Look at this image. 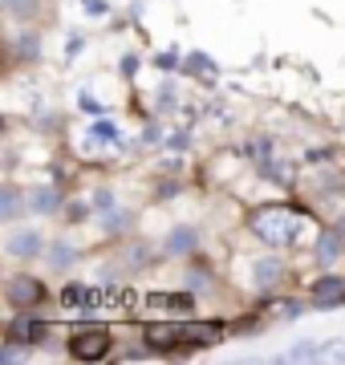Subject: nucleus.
<instances>
[{
	"instance_id": "nucleus-8",
	"label": "nucleus",
	"mask_w": 345,
	"mask_h": 365,
	"mask_svg": "<svg viewBox=\"0 0 345 365\" xmlns=\"http://www.w3.org/2000/svg\"><path fill=\"white\" fill-rule=\"evenodd\" d=\"M146 309L167 313V317H187V313H195V297H187V292H150Z\"/></svg>"
},
{
	"instance_id": "nucleus-12",
	"label": "nucleus",
	"mask_w": 345,
	"mask_h": 365,
	"mask_svg": "<svg viewBox=\"0 0 345 365\" xmlns=\"http://www.w3.org/2000/svg\"><path fill=\"white\" fill-rule=\"evenodd\" d=\"M57 207H61L57 187H37V191H29V211H37V215H53Z\"/></svg>"
},
{
	"instance_id": "nucleus-9",
	"label": "nucleus",
	"mask_w": 345,
	"mask_h": 365,
	"mask_svg": "<svg viewBox=\"0 0 345 365\" xmlns=\"http://www.w3.org/2000/svg\"><path fill=\"white\" fill-rule=\"evenodd\" d=\"M313 304H317V309H337V304H345V280L341 276H321L317 284H313Z\"/></svg>"
},
{
	"instance_id": "nucleus-2",
	"label": "nucleus",
	"mask_w": 345,
	"mask_h": 365,
	"mask_svg": "<svg viewBox=\"0 0 345 365\" xmlns=\"http://www.w3.org/2000/svg\"><path fill=\"white\" fill-rule=\"evenodd\" d=\"M134 304H138V292L130 284H102L86 292L81 313H134Z\"/></svg>"
},
{
	"instance_id": "nucleus-22",
	"label": "nucleus",
	"mask_w": 345,
	"mask_h": 365,
	"mask_svg": "<svg viewBox=\"0 0 345 365\" xmlns=\"http://www.w3.org/2000/svg\"><path fill=\"white\" fill-rule=\"evenodd\" d=\"M155 61H159V69H175V66H179V57H175V53H159Z\"/></svg>"
},
{
	"instance_id": "nucleus-6",
	"label": "nucleus",
	"mask_w": 345,
	"mask_h": 365,
	"mask_svg": "<svg viewBox=\"0 0 345 365\" xmlns=\"http://www.w3.org/2000/svg\"><path fill=\"white\" fill-rule=\"evenodd\" d=\"M220 341H224V325L220 321H187L183 349H212Z\"/></svg>"
},
{
	"instance_id": "nucleus-13",
	"label": "nucleus",
	"mask_w": 345,
	"mask_h": 365,
	"mask_svg": "<svg viewBox=\"0 0 345 365\" xmlns=\"http://www.w3.org/2000/svg\"><path fill=\"white\" fill-rule=\"evenodd\" d=\"M191 248H195V227H175L171 240H167V252H175V256H187Z\"/></svg>"
},
{
	"instance_id": "nucleus-11",
	"label": "nucleus",
	"mask_w": 345,
	"mask_h": 365,
	"mask_svg": "<svg viewBox=\"0 0 345 365\" xmlns=\"http://www.w3.org/2000/svg\"><path fill=\"white\" fill-rule=\"evenodd\" d=\"M252 280H256V288H260V292H268V288H277L280 280H284V264H280V260H256Z\"/></svg>"
},
{
	"instance_id": "nucleus-15",
	"label": "nucleus",
	"mask_w": 345,
	"mask_h": 365,
	"mask_svg": "<svg viewBox=\"0 0 345 365\" xmlns=\"http://www.w3.org/2000/svg\"><path fill=\"white\" fill-rule=\"evenodd\" d=\"M337 256H341V240H337L333 232H325V235L317 240V260H321V264H333Z\"/></svg>"
},
{
	"instance_id": "nucleus-14",
	"label": "nucleus",
	"mask_w": 345,
	"mask_h": 365,
	"mask_svg": "<svg viewBox=\"0 0 345 365\" xmlns=\"http://www.w3.org/2000/svg\"><path fill=\"white\" fill-rule=\"evenodd\" d=\"M21 215V191H16L13 182L0 191V220H16Z\"/></svg>"
},
{
	"instance_id": "nucleus-18",
	"label": "nucleus",
	"mask_w": 345,
	"mask_h": 365,
	"mask_svg": "<svg viewBox=\"0 0 345 365\" xmlns=\"http://www.w3.org/2000/svg\"><path fill=\"white\" fill-rule=\"evenodd\" d=\"M187 69H203V73H212V61H207V57H203V53H191V57H187Z\"/></svg>"
},
{
	"instance_id": "nucleus-7",
	"label": "nucleus",
	"mask_w": 345,
	"mask_h": 365,
	"mask_svg": "<svg viewBox=\"0 0 345 365\" xmlns=\"http://www.w3.org/2000/svg\"><path fill=\"white\" fill-rule=\"evenodd\" d=\"M45 333H49V325L37 321L33 313H16L13 321H9V341H13V345H41Z\"/></svg>"
},
{
	"instance_id": "nucleus-24",
	"label": "nucleus",
	"mask_w": 345,
	"mask_h": 365,
	"mask_svg": "<svg viewBox=\"0 0 345 365\" xmlns=\"http://www.w3.org/2000/svg\"><path fill=\"white\" fill-rule=\"evenodd\" d=\"M81 106H86V110H90V114H106V110H102V106H93V98H90V93H81Z\"/></svg>"
},
{
	"instance_id": "nucleus-5",
	"label": "nucleus",
	"mask_w": 345,
	"mask_h": 365,
	"mask_svg": "<svg viewBox=\"0 0 345 365\" xmlns=\"http://www.w3.org/2000/svg\"><path fill=\"white\" fill-rule=\"evenodd\" d=\"M41 297H45V284H41L37 276H13L4 284V300L13 309H33V304H41Z\"/></svg>"
},
{
	"instance_id": "nucleus-4",
	"label": "nucleus",
	"mask_w": 345,
	"mask_h": 365,
	"mask_svg": "<svg viewBox=\"0 0 345 365\" xmlns=\"http://www.w3.org/2000/svg\"><path fill=\"white\" fill-rule=\"evenodd\" d=\"M69 353L78 361H102L110 353V329H81L78 337L69 341Z\"/></svg>"
},
{
	"instance_id": "nucleus-16",
	"label": "nucleus",
	"mask_w": 345,
	"mask_h": 365,
	"mask_svg": "<svg viewBox=\"0 0 345 365\" xmlns=\"http://www.w3.org/2000/svg\"><path fill=\"white\" fill-rule=\"evenodd\" d=\"M86 292H90V288L66 284V288H61V304H66V309H81V304H86Z\"/></svg>"
},
{
	"instance_id": "nucleus-19",
	"label": "nucleus",
	"mask_w": 345,
	"mask_h": 365,
	"mask_svg": "<svg viewBox=\"0 0 345 365\" xmlns=\"http://www.w3.org/2000/svg\"><path fill=\"white\" fill-rule=\"evenodd\" d=\"M81 9H86L90 16H106V13H110V9H106V0H81Z\"/></svg>"
},
{
	"instance_id": "nucleus-1",
	"label": "nucleus",
	"mask_w": 345,
	"mask_h": 365,
	"mask_svg": "<svg viewBox=\"0 0 345 365\" xmlns=\"http://www.w3.org/2000/svg\"><path fill=\"white\" fill-rule=\"evenodd\" d=\"M248 227L260 235V244H272V248H297V244L313 240V220H309L305 211L284 207V203L252 211Z\"/></svg>"
},
{
	"instance_id": "nucleus-20",
	"label": "nucleus",
	"mask_w": 345,
	"mask_h": 365,
	"mask_svg": "<svg viewBox=\"0 0 345 365\" xmlns=\"http://www.w3.org/2000/svg\"><path fill=\"white\" fill-rule=\"evenodd\" d=\"M21 57H37V37H21Z\"/></svg>"
},
{
	"instance_id": "nucleus-23",
	"label": "nucleus",
	"mask_w": 345,
	"mask_h": 365,
	"mask_svg": "<svg viewBox=\"0 0 345 365\" xmlns=\"http://www.w3.org/2000/svg\"><path fill=\"white\" fill-rule=\"evenodd\" d=\"M134 69H138V57H134V53H130V57H122V73H126V78H130Z\"/></svg>"
},
{
	"instance_id": "nucleus-17",
	"label": "nucleus",
	"mask_w": 345,
	"mask_h": 365,
	"mask_svg": "<svg viewBox=\"0 0 345 365\" xmlns=\"http://www.w3.org/2000/svg\"><path fill=\"white\" fill-rule=\"evenodd\" d=\"M49 260H53L57 268H69V264L78 260V252H73V248H66V244H57V248H49Z\"/></svg>"
},
{
	"instance_id": "nucleus-21",
	"label": "nucleus",
	"mask_w": 345,
	"mask_h": 365,
	"mask_svg": "<svg viewBox=\"0 0 345 365\" xmlns=\"http://www.w3.org/2000/svg\"><path fill=\"white\" fill-rule=\"evenodd\" d=\"M4 9H13V13H33V0H4Z\"/></svg>"
},
{
	"instance_id": "nucleus-10",
	"label": "nucleus",
	"mask_w": 345,
	"mask_h": 365,
	"mask_svg": "<svg viewBox=\"0 0 345 365\" xmlns=\"http://www.w3.org/2000/svg\"><path fill=\"white\" fill-rule=\"evenodd\" d=\"M4 244H9V256H16V260H29V256H37V252H41V244H45V240H41L33 227H21V232H13Z\"/></svg>"
},
{
	"instance_id": "nucleus-3",
	"label": "nucleus",
	"mask_w": 345,
	"mask_h": 365,
	"mask_svg": "<svg viewBox=\"0 0 345 365\" xmlns=\"http://www.w3.org/2000/svg\"><path fill=\"white\" fill-rule=\"evenodd\" d=\"M183 329L187 325H179V321H150L143 329V345L150 353H171L183 345Z\"/></svg>"
}]
</instances>
